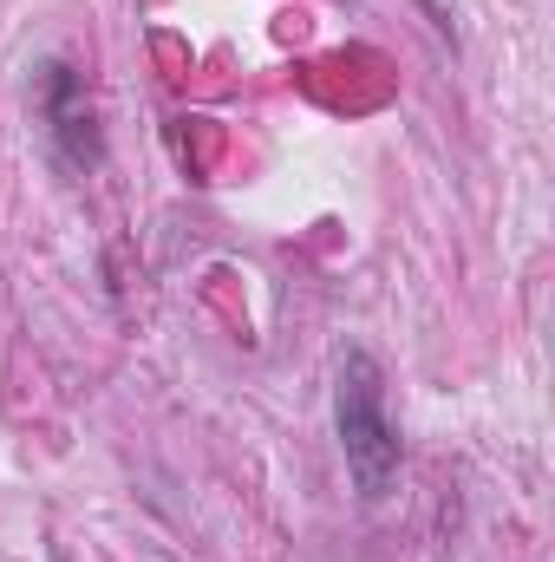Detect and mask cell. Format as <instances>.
Wrapping results in <instances>:
<instances>
[{
	"mask_svg": "<svg viewBox=\"0 0 555 562\" xmlns=\"http://www.w3.org/2000/svg\"><path fill=\"white\" fill-rule=\"evenodd\" d=\"M333 438L347 458V477L366 504L393 497L399 484V425L386 413V373L366 347H347L333 367Z\"/></svg>",
	"mask_w": 555,
	"mask_h": 562,
	"instance_id": "1",
	"label": "cell"
},
{
	"mask_svg": "<svg viewBox=\"0 0 555 562\" xmlns=\"http://www.w3.org/2000/svg\"><path fill=\"white\" fill-rule=\"evenodd\" d=\"M33 119H39V144L53 157L59 177H99L105 170V125L99 105L86 92V72L72 59H39L33 66Z\"/></svg>",
	"mask_w": 555,
	"mask_h": 562,
	"instance_id": "2",
	"label": "cell"
}]
</instances>
